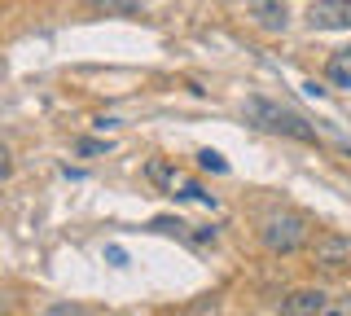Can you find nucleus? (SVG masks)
Wrapping results in <instances>:
<instances>
[{"label":"nucleus","instance_id":"nucleus-14","mask_svg":"<svg viewBox=\"0 0 351 316\" xmlns=\"http://www.w3.org/2000/svg\"><path fill=\"white\" fill-rule=\"evenodd\" d=\"M93 5H101V9H119V14H132V9H136L132 0H93Z\"/></svg>","mask_w":351,"mask_h":316},{"label":"nucleus","instance_id":"nucleus-2","mask_svg":"<svg viewBox=\"0 0 351 316\" xmlns=\"http://www.w3.org/2000/svg\"><path fill=\"white\" fill-rule=\"evenodd\" d=\"M241 114H246L255 127H263V132H277V136H290V141H307V145L316 141V127L307 123L303 114L285 110V106L268 101V97H246V101H241Z\"/></svg>","mask_w":351,"mask_h":316},{"label":"nucleus","instance_id":"nucleus-11","mask_svg":"<svg viewBox=\"0 0 351 316\" xmlns=\"http://www.w3.org/2000/svg\"><path fill=\"white\" fill-rule=\"evenodd\" d=\"M325 316H351V290L347 294H334L329 308H325Z\"/></svg>","mask_w":351,"mask_h":316},{"label":"nucleus","instance_id":"nucleus-7","mask_svg":"<svg viewBox=\"0 0 351 316\" xmlns=\"http://www.w3.org/2000/svg\"><path fill=\"white\" fill-rule=\"evenodd\" d=\"M219 308H224V294H197L193 303H184L180 308V316H219Z\"/></svg>","mask_w":351,"mask_h":316},{"label":"nucleus","instance_id":"nucleus-5","mask_svg":"<svg viewBox=\"0 0 351 316\" xmlns=\"http://www.w3.org/2000/svg\"><path fill=\"white\" fill-rule=\"evenodd\" d=\"M329 299H334V294L321 290V286H299V290H290V294L281 299L277 316H325Z\"/></svg>","mask_w":351,"mask_h":316},{"label":"nucleus","instance_id":"nucleus-8","mask_svg":"<svg viewBox=\"0 0 351 316\" xmlns=\"http://www.w3.org/2000/svg\"><path fill=\"white\" fill-rule=\"evenodd\" d=\"M325 75H329V84H338V88H347V93H351V62H343L338 53L325 62Z\"/></svg>","mask_w":351,"mask_h":316},{"label":"nucleus","instance_id":"nucleus-12","mask_svg":"<svg viewBox=\"0 0 351 316\" xmlns=\"http://www.w3.org/2000/svg\"><path fill=\"white\" fill-rule=\"evenodd\" d=\"M106 259H110V264H114V268H123V264H128V250L110 242V246H106Z\"/></svg>","mask_w":351,"mask_h":316},{"label":"nucleus","instance_id":"nucleus-6","mask_svg":"<svg viewBox=\"0 0 351 316\" xmlns=\"http://www.w3.org/2000/svg\"><path fill=\"white\" fill-rule=\"evenodd\" d=\"M246 18L259 31H272V36H277V31L290 27V5H285V0H250V5H246Z\"/></svg>","mask_w":351,"mask_h":316},{"label":"nucleus","instance_id":"nucleus-9","mask_svg":"<svg viewBox=\"0 0 351 316\" xmlns=\"http://www.w3.org/2000/svg\"><path fill=\"white\" fill-rule=\"evenodd\" d=\"M44 316H101V312L88 308V303H71V299H62V303H49V308H44Z\"/></svg>","mask_w":351,"mask_h":316},{"label":"nucleus","instance_id":"nucleus-15","mask_svg":"<svg viewBox=\"0 0 351 316\" xmlns=\"http://www.w3.org/2000/svg\"><path fill=\"white\" fill-rule=\"evenodd\" d=\"M338 58H343V62H351V49H338Z\"/></svg>","mask_w":351,"mask_h":316},{"label":"nucleus","instance_id":"nucleus-16","mask_svg":"<svg viewBox=\"0 0 351 316\" xmlns=\"http://www.w3.org/2000/svg\"><path fill=\"white\" fill-rule=\"evenodd\" d=\"M114 316H136V312H114Z\"/></svg>","mask_w":351,"mask_h":316},{"label":"nucleus","instance_id":"nucleus-13","mask_svg":"<svg viewBox=\"0 0 351 316\" xmlns=\"http://www.w3.org/2000/svg\"><path fill=\"white\" fill-rule=\"evenodd\" d=\"M110 141H80V154H106Z\"/></svg>","mask_w":351,"mask_h":316},{"label":"nucleus","instance_id":"nucleus-4","mask_svg":"<svg viewBox=\"0 0 351 316\" xmlns=\"http://www.w3.org/2000/svg\"><path fill=\"white\" fill-rule=\"evenodd\" d=\"M303 23L307 31H351V0H312Z\"/></svg>","mask_w":351,"mask_h":316},{"label":"nucleus","instance_id":"nucleus-3","mask_svg":"<svg viewBox=\"0 0 351 316\" xmlns=\"http://www.w3.org/2000/svg\"><path fill=\"white\" fill-rule=\"evenodd\" d=\"M307 259H312V268H321V272L351 268V233H334V228L316 233L312 246H307Z\"/></svg>","mask_w":351,"mask_h":316},{"label":"nucleus","instance_id":"nucleus-1","mask_svg":"<svg viewBox=\"0 0 351 316\" xmlns=\"http://www.w3.org/2000/svg\"><path fill=\"white\" fill-rule=\"evenodd\" d=\"M255 233H259V246L268 250V255L290 259V255H299V250L312 246L316 228L303 211H294V206H268V211L259 215Z\"/></svg>","mask_w":351,"mask_h":316},{"label":"nucleus","instance_id":"nucleus-10","mask_svg":"<svg viewBox=\"0 0 351 316\" xmlns=\"http://www.w3.org/2000/svg\"><path fill=\"white\" fill-rule=\"evenodd\" d=\"M197 167H202V171H219V176H224L228 162H224V154H215V149H197Z\"/></svg>","mask_w":351,"mask_h":316}]
</instances>
